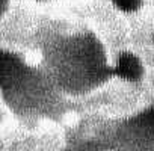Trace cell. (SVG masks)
Wrapping results in <instances>:
<instances>
[{
    "instance_id": "obj_2",
    "label": "cell",
    "mask_w": 154,
    "mask_h": 151,
    "mask_svg": "<svg viewBox=\"0 0 154 151\" xmlns=\"http://www.w3.org/2000/svg\"><path fill=\"white\" fill-rule=\"evenodd\" d=\"M20 71H21V63L18 62L17 57H14L9 53L0 51V83L5 85L12 82L14 79L18 77Z\"/></svg>"
},
{
    "instance_id": "obj_3",
    "label": "cell",
    "mask_w": 154,
    "mask_h": 151,
    "mask_svg": "<svg viewBox=\"0 0 154 151\" xmlns=\"http://www.w3.org/2000/svg\"><path fill=\"white\" fill-rule=\"evenodd\" d=\"M113 3L122 11H134L140 5V0H113Z\"/></svg>"
},
{
    "instance_id": "obj_1",
    "label": "cell",
    "mask_w": 154,
    "mask_h": 151,
    "mask_svg": "<svg viewBox=\"0 0 154 151\" xmlns=\"http://www.w3.org/2000/svg\"><path fill=\"white\" fill-rule=\"evenodd\" d=\"M116 74L125 80H137L142 76V65L134 54L124 53L118 60Z\"/></svg>"
},
{
    "instance_id": "obj_4",
    "label": "cell",
    "mask_w": 154,
    "mask_h": 151,
    "mask_svg": "<svg viewBox=\"0 0 154 151\" xmlns=\"http://www.w3.org/2000/svg\"><path fill=\"white\" fill-rule=\"evenodd\" d=\"M139 119H140V122H142L143 125H146V127H149V128H154V107L149 109L146 113H143Z\"/></svg>"
},
{
    "instance_id": "obj_5",
    "label": "cell",
    "mask_w": 154,
    "mask_h": 151,
    "mask_svg": "<svg viewBox=\"0 0 154 151\" xmlns=\"http://www.w3.org/2000/svg\"><path fill=\"white\" fill-rule=\"evenodd\" d=\"M5 5H6V0H0V14H2V11H3Z\"/></svg>"
}]
</instances>
